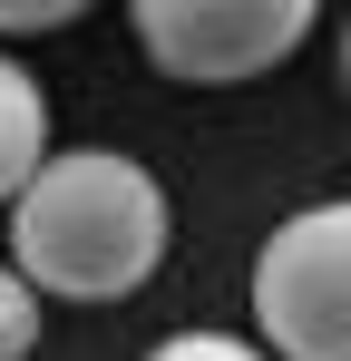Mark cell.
Returning a JSON list of instances; mask_svg holds the SVG:
<instances>
[{"mask_svg": "<svg viewBox=\"0 0 351 361\" xmlns=\"http://www.w3.org/2000/svg\"><path fill=\"white\" fill-rule=\"evenodd\" d=\"M137 49L185 88L264 78L312 39V0H137Z\"/></svg>", "mask_w": 351, "mask_h": 361, "instance_id": "cell-3", "label": "cell"}, {"mask_svg": "<svg viewBox=\"0 0 351 361\" xmlns=\"http://www.w3.org/2000/svg\"><path fill=\"white\" fill-rule=\"evenodd\" d=\"M78 20V0H0V39H49Z\"/></svg>", "mask_w": 351, "mask_h": 361, "instance_id": "cell-7", "label": "cell"}, {"mask_svg": "<svg viewBox=\"0 0 351 361\" xmlns=\"http://www.w3.org/2000/svg\"><path fill=\"white\" fill-rule=\"evenodd\" d=\"M39 352V283L20 264H0V361H30Z\"/></svg>", "mask_w": 351, "mask_h": 361, "instance_id": "cell-5", "label": "cell"}, {"mask_svg": "<svg viewBox=\"0 0 351 361\" xmlns=\"http://www.w3.org/2000/svg\"><path fill=\"white\" fill-rule=\"evenodd\" d=\"M166 185L117 147H58L10 205V264L58 302H127L166 264Z\"/></svg>", "mask_w": 351, "mask_h": 361, "instance_id": "cell-1", "label": "cell"}, {"mask_svg": "<svg viewBox=\"0 0 351 361\" xmlns=\"http://www.w3.org/2000/svg\"><path fill=\"white\" fill-rule=\"evenodd\" d=\"M254 332L273 361H351V205H302L264 235Z\"/></svg>", "mask_w": 351, "mask_h": 361, "instance_id": "cell-2", "label": "cell"}, {"mask_svg": "<svg viewBox=\"0 0 351 361\" xmlns=\"http://www.w3.org/2000/svg\"><path fill=\"white\" fill-rule=\"evenodd\" d=\"M49 157H58V147H49V88L0 49V205H20Z\"/></svg>", "mask_w": 351, "mask_h": 361, "instance_id": "cell-4", "label": "cell"}, {"mask_svg": "<svg viewBox=\"0 0 351 361\" xmlns=\"http://www.w3.org/2000/svg\"><path fill=\"white\" fill-rule=\"evenodd\" d=\"M342 88H351V20H342Z\"/></svg>", "mask_w": 351, "mask_h": 361, "instance_id": "cell-8", "label": "cell"}, {"mask_svg": "<svg viewBox=\"0 0 351 361\" xmlns=\"http://www.w3.org/2000/svg\"><path fill=\"white\" fill-rule=\"evenodd\" d=\"M147 361H273L264 342H234V332H166Z\"/></svg>", "mask_w": 351, "mask_h": 361, "instance_id": "cell-6", "label": "cell"}]
</instances>
